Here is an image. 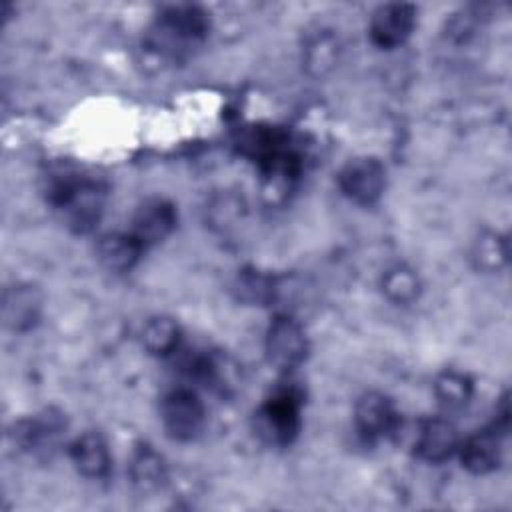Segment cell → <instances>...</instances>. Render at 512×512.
I'll list each match as a JSON object with an SVG mask.
<instances>
[{
	"instance_id": "6da1fadb",
	"label": "cell",
	"mask_w": 512,
	"mask_h": 512,
	"mask_svg": "<svg viewBox=\"0 0 512 512\" xmlns=\"http://www.w3.org/2000/svg\"><path fill=\"white\" fill-rule=\"evenodd\" d=\"M46 200L74 232H90L102 218L106 188L74 172H56L46 180Z\"/></svg>"
},
{
	"instance_id": "7a4b0ae2",
	"label": "cell",
	"mask_w": 512,
	"mask_h": 512,
	"mask_svg": "<svg viewBox=\"0 0 512 512\" xmlns=\"http://www.w3.org/2000/svg\"><path fill=\"white\" fill-rule=\"evenodd\" d=\"M210 20L200 6L172 4L160 10L152 26L150 44L164 58H180L188 54L208 36Z\"/></svg>"
},
{
	"instance_id": "3957f363",
	"label": "cell",
	"mask_w": 512,
	"mask_h": 512,
	"mask_svg": "<svg viewBox=\"0 0 512 512\" xmlns=\"http://www.w3.org/2000/svg\"><path fill=\"white\" fill-rule=\"evenodd\" d=\"M302 392L296 386L278 388L256 412V434L272 446H288L300 430Z\"/></svg>"
},
{
	"instance_id": "277c9868",
	"label": "cell",
	"mask_w": 512,
	"mask_h": 512,
	"mask_svg": "<svg viewBox=\"0 0 512 512\" xmlns=\"http://www.w3.org/2000/svg\"><path fill=\"white\" fill-rule=\"evenodd\" d=\"M508 400H502L500 410L494 416V422L482 430L470 434L464 442L458 444V454L462 466L472 474H488L498 468L502 460V438L508 430Z\"/></svg>"
},
{
	"instance_id": "5b68a950",
	"label": "cell",
	"mask_w": 512,
	"mask_h": 512,
	"mask_svg": "<svg viewBox=\"0 0 512 512\" xmlns=\"http://www.w3.org/2000/svg\"><path fill=\"white\" fill-rule=\"evenodd\" d=\"M160 420L172 440L190 442L204 430L206 410L192 388H174L162 398Z\"/></svg>"
},
{
	"instance_id": "8992f818",
	"label": "cell",
	"mask_w": 512,
	"mask_h": 512,
	"mask_svg": "<svg viewBox=\"0 0 512 512\" xmlns=\"http://www.w3.org/2000/svg\"><path fill=\"white\" fill-rule=\"evenodd\" d=\"M268 362L280 370L300 366L308 354V340L302 326L288 314H276L266 330Z\"/></svg>"
},
{
	"instance_id": "52a82bcc",
	"label": "cell",
	"mask_w": 512,
	"mask_h": 512,
	"mask_svg": "<svg viewBox=\"0 0 512 512\" xmlns=\"http://www.w3.org/2000/svg\"><path fill=\"white\" fill-rule=\"evenodd\" d=\"M386 184V170L380 160L372 156H358L348 160L338 172V186L346 198L360 206L374 204Z\"/></svg>"
},
{
	"instance_id": "ba28073f",
	"label": "cell",
	"mask_w": 512,
	"mask_h": 512,
	"mask_svg": "<svg viewBox=\"0 0 512 512\" xmlns=\"http://www.w3.org/2000/svg\"><path fill=\"white\" fill-rule=\"evenodd\" d=\"M64 428H66V422L60 412L44 410L34 418H24L14 422L10 430V438L18 450L46 454L58 446L64 434Z\"/></svg>"
},
{
	"instance_id": "9c48e42d",
	"label": "cell",
	"mask_w": 512,
	"mask_h": 512,
	"mask_svg": "<svg viewBox=\"0 0 512 512\" xmlns=\"http://www.w3.org/2000/svg\"><path fill=\"white\" fill-rule=\"evenodd\" d=\"M416 24V8L404 2L382 4L372 12L370 18V40L384 50L402 46Z\"/></svg>"
},
{
	"instance_id": "30bf717a",
	"label": "cell",
	"mask_w": 512,
	"mask_h": 512,
	"mask_svg": "<svg viewBox=\"0 0 512 512\" xmlns=\"http://www.w3.org/2000/svg\"><path fill=\"white\" fill-rule=\"evenodd\" d=\"M354 424L366 440H380L400 430V414L392 400L382 392H366L354 408Z\"/></svg>"
},
{
	"instance_id": "8fae6325",
	"label": "cell",
	"mask_w": 512,
	"mask_h": 512,
	"mask_svg": "<svg viewBox=\"0 0 512 512\" xmlns=\"http://www.w3.org/2000/svg\"><path fill=\"white\" fill-rule=\"evenodd\" d=\"M176 220L178 216L172 202L166 198H148L136 208L128 232L148 248L166 240L176 228Z\"/></svg>"
},
{
	"instance_id": "7c38bea8",
	"label": "cell",
	"mask_w": 512,
	"mask_h": 512,
	"mask_svg": "<svg viewBox=\"0 0 512 512\" xmlns=\"http://www.w3.org/2000/svg\"><path fill=\"white\" fill-rule=\"evenodd\" d=\"M458 444L460 438L454 424L444 418L422 420L412 436V448L418 458L432 464L448 460L458 450Z\"/></svg>"
},
{
	"instance_id": "4fadbf2b",
	"label": "cell",
	"mask_w": 512,
	"mask_h": 512,
	"mask_svg": "<svg viewBox=\"0 0 512 512\" xmlns=\"http://www.w3.org/2000/svg\"><path fill=\"white\" fill-rule=\"evenodd\" d=\"M42 312V296L30 284H16L6 288L2 300L4 326L14 332H28L36 326Z\"/></svg>"
},
{
	"instance_id": "5bb4252c",
	"label": "cell",
	"mask_w": 512,
	"mask_h": 512,
	"mask_svg": "<svg viewBox=\"0 0 512 512\" xmlns=\"http://www.w3.org/2000/svg\"><path fill=\"white\" fill-rule=\"evenodd\" d=\"M70 460L76 470L92 480L106 478L110 472V450L100 432H84L70 444Z\"/></svg>"
},
{
	"instance_id": "9a60e30c",
	"label": "cell",
	"mask_w": 512,
	"mask_h": 512,
	"mask_svg": "<svg viewBox=\"0 0 512 512\" xmlns=\"http://www.w3.org/2000/svg\"><path fill=\"white\" fill-rule=\"evenodd\" d=\"M144 250L146 248L130 232L104 234L96 244V256L100 264L116 274L132 270Z\"/></svg>"
},
{
	"instance_id": "2e32d148",
	"label": "cell",
	"mask_w": 512,
	"mask_h": 512,
	"mask_svg": "<svg viewBox=\"0 0 512 512\" xmlns=\"http://www.w3.org/2000/svg\"><path fill=\"white\" fill-rule=\"evenodd\" d=\"M130 478L132 484L142 492L160 488L166 478L164 460L150 446H138L130 458Z\"/></svg>"
},
{
	"instance_id": "e0dca14e",
	"label": "cell",
	"mask_w": 512,
	"mask_h": 512,
	"mask_svg": "<svg viewBox=\"0 0 512 512\" xmlns=\"http://www.w3.org/2000/svg\"><path fill=\"white\" fill-rule=\"evenodd\" d=\"M142 346L154 356H168L176 352L180 330L172 318L154 316L142 328Z\"/></svg>"
},
{
	"instance_id": "ac0fdd59",
	"label": "cell",
	"mask_w": 512,
	"mask_h": 512,
	"mask_svg": "<svg viewBox=\"0 0 512 512\" xmlns=\"http://www.w3.org/2000/svg\"><path fill=\"white\" fill-rule=\"evenodd\" d=\"M472 380L466 374L446 370L434 382V394L438 402L450 410L464 408L472 398Z\"/></svg>"
},
{
	"instance_id": "d6986e66",
	"label": "cell",
	"mask_w": 512,
	"mask_h": 512,
	"mask_svg": "<svg viewBox=\"0 0 512 512\" xmlns=\"http://www.w3.org/2000/svg\"><path fill=\"white\" fill-rule=\"evenodd\" d=\"M508 246L506 240L496 232H484L472 246V260L478 270L496 272L506 264Z\"/></svg>"
},
{
	"instance_id": "ffe728a7",
	"label": "cell",
	"mask_w": 512,
	"mask_h": 512,
	"mask_svg": "<svg viewBox=\"0 0 512 512\" xmlns=\"http://www.w3.org/2000/svg\"><path fill=\"white\" fill-rule=\"evenodd\" d=\"M382 290L386 298L394 304H410L418 298L420 294V280L418 276L406 268V266H396L390 268L384 278H382Z\"/></svg>"
},
{
	"instance_id": "44dd1931",
	"label": "cell",
	"mask_w": 512,
	"mask_h": 512,
	"mask_svg": "<svg viewBox=\"0 0 512 512\" xmlns=\"http://www.w3.org/2000/svg\"><path fill=\"white\" fill-rule=\"evenodd\" d=\"M236 290L238 296L246 302H256V304H264L270 298H274L276 294V284L272 278L262 276L258 272H244L238 276L236 282Z\"/></svg>"
}]
</instances>
